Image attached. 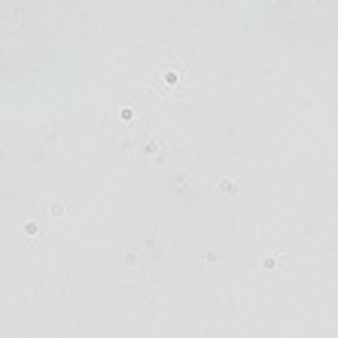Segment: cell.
Here are the masks:
<instances>
[{"mask_svg":"<svg viewBox=\"0 0 338 338\" xmlns=\"http://www.w3.org/2000/svg\"><path fill=\"white\" fill-rule=\"evenodd\" d=\"M186 73L189 64L177 55H165V61L159 64V95H180L186 88Z\"/></svg>","mask_w":338,"mask_h":338,"instance_id":"obj_1","label":"cell"}]
</instances>
